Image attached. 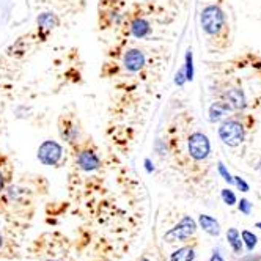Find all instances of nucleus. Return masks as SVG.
Returning <instances> with one entry per match:
<instances>
[{
	"mask_svg": "<svg viewBox=\"0 0 261 261\" xmlns=\"http://www.w3.org/2000/svg\"><path fill=\"white\" fill-rule=\"evenodd\" d=\"M227 238H228V242H230V246L233 247V250H234L236 253H239V252H241V249H242V244H241V239H239V233H238V230H234V228L228 230Z\"/></svg>",
	"mask_w": 261,
	"mask_h": 261,
	"instance_id": "nucleus-16",
	"label": "nucleus"
},
{
	"mask_svg": "<svg viewBox=\"0 0 261 261\" xmlns=\"http://www.w3.org/2000/svg\"><path fill=\"white\" fill-rule=\"evenodd\" d=\"M197 230V223L192 217H184L178 225H175L170 231L165 233V241L173 242V241H182L192 236Z\"/></svg>",
	"mask_w": 261,
	"mask_h": 261,
	"instance_id": "nucleus-5",
	"label": "nucleus"
},
{
	"mask_svg": "<svg viewBox=\"0 0 261 261\" xmlns=\"http://www.w3.org/2000/svg\"><path fill=\"white\" fill-rule=\"evenodd\" d=\"M242 239L246 241L249 250H253V247L256 246V236L250 231H242Z\"/></svg>",
	"mask_w": 261,
	"mask_h": 261,
	"instance_id": "nucleus-17",
	"label": "nucleus"
},
{
	"mask_svg": "<svg viewBox=\"0 0 261 261\" xmlns=\"http://www.w3.org/2000/svg\"><path fill=\"white\" fill-rule=\"evenodd\" d=\"M121 21H123V16H121L118 11H112V13H110V22H112V24L120 25Z\"/></svg>",
	"mask_w": 261,
	"mask_h": 261,
	"instance_id": "nucleus-21",
	"label": "nucleus"
},
{
	"mask_svg": "<svg viewBox=\"0 0 261 261\" xmlns=\"http://www.w3.org/2000/svg\"><path fill=\"white\" fill-rule=\"evenodd\" d=\"M258 170H259V172H261V162H259V164H258Z\"/></svg>",
	"mask_w": 261,
	"mask_h": 261,
	"instance_id": "nucleus-28",
	"label": "nucleus"
},
{
	"mask_svg": "<svg viewBox=\"0 0 261 261\" xmlns=\"http://www.w3.org/2000/svg\"><path fill=\"white\" fill-rule=\"evenodd\" d=\"M38 161L44 165L54 167L63 161V146L55 140H44L38 148Z\"/></svg>",
	"mask_w": 261,
	"mask_h": 261,
	"instance_id": "nucleus-3",
	"label": "nucleus"
},
{
	"mask_svg": "<svg viewBox=\"0 0 261 261\" xmlns=\"http://www.w3.org/2000/svg\"><path fill=\"white\" fill-rule=\"evenodd\" d=\"M234 184L238 186V188H239L242 192H247V191H249V184H247L244 179H242V178H239V176L234 178Z\"/></svg>",
	"mask_w": 261,
	"mask_h": 261,
	"instance_id": "nucleus-23",
	"label": "nucleus"
},
{
	"mask_svg": "<svg viewBox=\"0 0 261 261\" xmlns=\"http://www.w3.org/2000/svg\"><path fill=\"white\" fill-rule=\"evenodd\" d=\"M222 198H223V201L228 204V206H231V204L236 203V195L231 191H228V189H223L222 191Z\"/></svg>",
	"mask_w": 261,
	"mask_h": 261,
	"instance_id": "nucleus-18",
	"label": "nucleus"
},
{
	"mask_svg": "<svg viewBox=\"0 0 261 261\" xmlns=\"http://www.w3.org/2000/svg\"><path fill=\"white\" fill-rule=\"evenodd\" d=\"M198 222H200V227H201L204 231H206V233H210V234H213V236H217V234L220 233L219 222H217L214 217L206 216V214H201V216L198 217Z\"/></svg>",
	"mask_w": 261,
	"mask_h": 261,
	"instance_id": "nucleus-12",
	"label": "nucleus"
},
{
	"mask_svg": "<svg viewBox=\"0 0 261 261\" xmlns=\"http://www.w3.org/2000/svg\"><path fill=\"white\" fill-rule=\"evenodd\" d=\"M228 104L227 102H214L211 107H210V120L214 123V121H219L223 115L228 112Z\"/></svg>",
	"mask_w": 261,
	"mask_h": 261,
	"instance_id": "nucleus-13",
	"label": "nucleus"
},
{
	"mask_svg": "<svg viewBox=\"0 0 261 261\" xmlns=\"http://www.w3.org/2000/svg\"><path fill=\"white\" fill-rule=\"evenodd\" d=\"M146 65V57L145 52L137 47H130L124 52L123 55V66L127 72H140Z\"/></svg>",
	"mask_w": 261,
	"mask_h": 261,
	"instance_id": "nucleus-6",
	"label": "nucleus"
},
{
	"mask_svg": "<svg viewBox=\"0 0 261 261\" xmlns=\"http://www.w3.org/2000/svg\"><path fill=\"white\" fill-rule=\"evenodd\" d=\"M0 246H2V236H0Z\"/></svg>",
	"mask_w": 261,
	"mask_h": 261,
	"instance_id": "nucleus-29",
	"label": "nucleus"
},
{
	"mask_svg": "<svg viewBox=\"0 0 261 261\" xmlns=\"http://www.w3.org/2000/svg\"><path fill=\"white\" fill-rule=\"evenodd\" d=\"M76 164L79 165V169L84 172H95L101 167V159L96 154L95 150H90V148H84L76 156Z\"/></svg>",
	"mask_w": 261,
	"mask_h": 261,
	"instance_id": "nucleus-7",
	"label": "nucleus"
},
{
	"mask_svg": "<svg viewBox=\"0 0 261 261\" xmlns=\"http://www.w3.org/2000/svg\"><path fill=\"white\" fill-rule=\"evenodd\" d=\"M256 228H261V222H258V223H256Z\"/></svg>",
	"mask_w": 261,
	"mask_h": 261,
	"instance_id": "nucleus-27",
	"label": "nucleus"
},
{
	"mask_svg": "<svg viewBox=\"0 0 261 261\" xmlns=\"http://www.w3.org/2000/svg\"><path fill=\"white\" fill-rule=\"evenodd\" d=\"M186 82H188V79H186V71H184V66L175 74V85L178 87H182Z\"/></svg>",
	"mask_w": 261,
	"mask_h": 261,
	"instance_id": "nucleus-19",
	"label": "nucleus"
},
{
	"mask_svg": "<svg viewBox=\"0 0 261 261\" xmlns=\"http://www.w3.org/2000/svg\"><path fill=\"white\" fill-rule=\"evenodd\" d=\"M36 22H38V29H40V32H41V35H43V38H46L47 32H50V30L55 29V27H59V24H60L57 14L49 13V11L41 13V14L38 16V19H36Z\"/></svg>",
	"mask_w": 261,
	"mask_h": 261,
	"instance_id": "nucleus-9",
	"label": "nucleus"
},
{
	"mask_svg": "<svg viewBox=\"0 0 261 261\" xmlns=\"http://www.w3.org/2000/svg\"><path fill=\"white\" fill-rule=\"evenodd\" d=\"M211 261H223V258H222V256H220V255H219V253L216 252V253L213 255V258H211Z\"/></svg>",
	"mask_w": 261,
	"mask_h": 261,
	"instance_id": "nucleus-26",
	"label": "nucleus"
},
{
	"mask_svg": "<svg viewBox=\"0 0 261 261\" xmlns=\"http://www.w3.org/2000/svg\"><path fill=\"white\" fill-rule=\"evenodd\" d=\"M219 137L228 146H238L244 140V127L236 120H227L219 127Z\"/></svg>",
	"mask_w": 261,
	"mask_h": 261,
	"instance_id": "nucleus-2",
	"label": "nucleus"
},
{
	"mask_svg": "<svg viewBox=\"0 0 261 261\" xmlns=\"http://www.w3.org/2000/svg\"><path fill=\"white\" fill-rule=\"evenodd\" d=\"M194 256H195L194 249H191V247H182V249L176 250V252L172 255L170 259H172V261H192Z\"/></svg>",
	"mask_w": 261,
	"mask_h": 261,
	"instance_id": "nucleus-14",
	"label": "nucleus"
},
{
	"mask_svg": "<svg viewBox=\"0 0 261 261\" xmlns=\"http://www.w3.org/2000/svg\"><path fill=\"white\" fill-rule=\"evenodd\" d=\"M60 136L68 143H76L79 140V127L69 120H62L60 124Z\"/></svg>",
	"mask_w": 261,
	"mask_h": 261,
	"instance_id": "nucleus-10",
	"label": "nucleus"
},
{
	"mask_svg": "<svg viewBox=\"0 0 261 261\" xmlns=\"http://www.w3.org/2000/svg\"><path fill=\"white\" fill-rule=\"evenodd\" d=\"M250 208H252V204L249 203V200H241V203H239V211L241 213L250 214Z\"/></svg>",
	"mask_w": 261,
	"mask_h": 261,
	"instance_id": "nucleus-22",
	"label": "nucleus"
},
{
	"mask_svg": "<svg viewBox=\"0 0 261 261\" xmlns=\"http://www.w3.org/2000/svg\"><path fill=\"white\" fill-rule=\"evenodd\" d=\"M227 104L228 107L231 109H244L246 107V96H244V93H242V90L239 88H233L230 91H227Z\"/></svg>",
	"mask_w": 261,
	"mask_h": 261,
	"instance_id": "nucleus-11",
	"label": "nucleus"
},
{
	"mask_svg": "<svg viewBox=\"0 0 261 261\" xmlns=\"http://www.w3.org/2000/svg\"><path fill=\"white\" fill-rule=\"evenodd\" d=\"M143 164H145V170H146V173H153V172H154V164H153V161H151L150 158H146V159L143 161Z\"/></svg>",
	"mask_w": 261,
	"mask_h": 261,
	"instance_id": "nucleus-24",
	"label": "nucleus"
},
{
	"mask_svg": "<svg viewBox=\"0 0 261 261\" xmlns=\"http://www.w3.org/2000/svg\"><path fill=\"white\" fill-rule=\"evenodd\" d=\"M219 173L223 176V179H225L227 182H230V184H233L234 182V178L227 172V169H225V165H223L222 162H219Z\"/></svg>",
	"mask_w": 261,
	"mask_h": 261,
	"instance_id": "nucleus-20",
	"label": "nucleus"
},
{
	"mask_svg": "<svg viewBox=\"0 0 261 261\" xmlns=\"http://www.w3.org/2000/svg\"><path fill=\"white\" fill-rule=\"evenodd\" d=\"M129 33L137 40H143V38H148V36L153 33V27L145 19V17L137 16L129 24Z\"/></svg>",
	"mask_w": 261,
	"mask_h": 261,
	"instance_id": "nucleus-8",
	"label": "nucleus"
},
{
	"mask_svg": "<svg viewBox=\"0 0 261 261\" xmlns=\"http://www.w3.org/2000/svg\"><path fill=\"white\" fill-rule=\"evenodd\" d=\"M188 150L192 159L195 161H203L206 159L211 153V143L210 139L203 133H194L191 134L188 140Z\"/></svg>",
	"mask_w": 261,
	"mask_h": 261,
	"instance_id": "nucleus-4",
	"label": "nucleus"
},
{
	"mask_svg": "<svg viewBox=\"0 0 261 261\" xmlns=\"http://www.w3.org/2000/svg\"><path fill=\"white\" fill-rule=\"evenodd\" d=\"M200 21H201V27L204 32L208 35H216L223 27L225 16H223V11L217 5H208L203 8Z\"/></svg>",
	"mask_w": 261,
	"mask_h": 261,
	"instance_id": "nucleus-1",
	"label": "nucleus"
},
{
	"mask_svg": "<svg viewBox=\"0 0 261 261\" xmlns=\"http://www.w3.org/2000/svg\"><path fill=\"white\" fill-rule=\"evenodd\" d=\"M4 188H5V178H4V173L0 172V192L4 191Z\"/></svg>",
	"mask_w": 261,
	"mask_h": 261,
	"instance_id": "nucleus-25",
	"label": "nucleus"
},
{
	"mask_svg": "<svg viewBox=\"0 0 261 261\" xmlns=\"http://www.w3.org/2000/svg\"><path fill=\"white\" fill-rule=\"evenodd\" d=\"M184 71H186V79L188 82L194 81V55H192V49H188L186 52V63H184Z\"/></svg>",
	"mask_w": 261,
	"mask_h": 261,
	"instance_id": "nucleus-15",
	"label": "nucleus"
}]
</instances>
